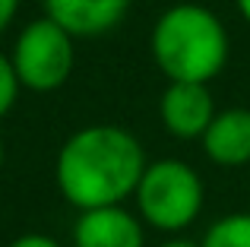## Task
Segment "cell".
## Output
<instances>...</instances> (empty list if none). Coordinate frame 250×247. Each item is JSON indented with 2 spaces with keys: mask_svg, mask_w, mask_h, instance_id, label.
Listing matches in <instances>:
<instances>
[{
  "mask_svg": "<svg viewBox=\"0 0 250 247\" xmlns=\"http://www.w3.org/2000/svg\"><path fill=\"white\" fill-rule=\"evenodd\" d=\"M44 16L70 32L73 38H95L121 25L133 0H42Z\"/></svg>",
  "mask_w": 250,
  "mask_h": 247,
  "instance_id": "cell-7",
  "label": "cell"
},
{
  "mask_svg": "<svg viewBox=\"0 0 250 247\" xmlns=\"http://www.w3.org/2000/svg\"><path fill=\"white\" fill-rule=\"evenodd\" d=\"M206 155L215 165H247L250 162V111L247 108H228L215 111L212 124L200 136Z\"/></svg>",
  "mask_w": 250,
  "mask_h": 247,
  "instance_id": "cell-8",
  "label": "cell"
},
{
  "mask_svg": "<svg viewBox=\"0 0 250 247\" xmlns=\"http://www.w3.org/2000/svg\"><path fill=\"white\" fill-rule=\"evenodd\" d=\"M16 10H19V0H0V35L10 29V22H13V16H16Z\"/></svg>",
  "mask_w": 250,
  "mask_h": 247,
  "instance_id": "cell-12",
  "label": "cell"
},
{
  "mask_svg": "<svg viewBox=\"0 0 250 247\" xmlns=\"http://www.w3.org/2000/svg\"><path fill=\"white\" fill-rule=\"evenodd\" d=\"M133 197L146 225L159 231H184L203 209V181L187 162L159 159L146 165Z\"/></svg>",
  "mask_w": 250,
  "mask_h": 247,
  "instance_id": "cell-3",
  "label": "cell"
},
{
  "mask_svg": "<svg viewBox=\"0 0 250 247\" xmlns=\"http://www.w3.org/2000/svg\"><path fill=\"white\" fill-rule=\"evenodd\" d=\"M146 152L130 130L114 124H89L67 136L57 152V187L76 209L117 206L136 190L146 171Z\"/></svg>",
  "mask_w": 250,
  "mask_h": 247,
  "instance_id": "cell-1",
  "label": "cell"
},
{
  "mask_svg": "<svg viewBox=\"0 0 250 247\" xmlns=\"http://www.w3.org/2000/svg\"><path fill=\"white\" fill-rule=\"evenodd\" d=\"M149 48L168 82H209L228 63V32L212 10L177 3L155 19Z\"/></svg>",
  "mask_w": 250,
  "mask_h": 247,
  "instance_id": "cell-2",
  "label": "cell"
},
{
  "mask_svg": "<svg viewBox=\"0 0 250 247\" xmlns=\"http://www.w3.org/2000/svg\"><path fill=\"white\" fill-rule=\"evenodd\" d=\"M200 247H250V212H231L206 228Z\"/></svg>",
  "mask_w": 250,
  "mask_h": 247,
  "instance_id": "cell-9",
  "label": "cell"
},
{
  "mask_svg": "<svg viewBox=\"0 0 250 247\" xmlns=\"http://www.w3.org/2000/svg\"><path fill=\"white\" fill-rule=\"evenodd\" d=\"M238 10H241V16L250 22V0H238Z\"/></svg>",
  "mask_w": 250,
  "mask_h": 247,
  "instance_id": "cell-14",
  "label": "cell"
},
{
  "mask_svg": "<svg viewBox=\"0 0 250 247\" xmlns=\"http://www.w3.org/2000/svg\"><path fill=\"white\" fill-rule=\"evenodd\" d=\"M0 168H3V140H0Z\"/></svg>",
  "mask_w": 250,
  "mask_h": 247,
  "instance_id": "cell-15",
  "label": "cell"
},
{
  "mask_svg": "<svg viewBox=\"0 0 250 247\" xmlns=\"http://www.w3.org/2000/svg\"><path fill=\"white\" fill-rule=\"evenodd\" d=\"M6 247H61L54 241V238H48V235H38V231H32V235H19L16 241H10Z\"/></svg>",
  "mask_w": 250,
  "mask_h": 247,
  "instance_id": "cell-11",
  "label": "cell"
},
{
  "mask_svg": "<svg viewBox=\"0 0 250 247\" xmlns=\"http://www.w3.org/2000/svg\"><path fill=\"white\" fill-rule=\"evenodd\" d=\"M73 247H146L143 222L117 206L83 209L73 225Z\"/></svg>",
  "mask_w": 250,
  "mask_h": 247,
  "instance_id": "cell-6",
  "label": "cell"
},
{
  "mask_svg": "<svg viewBox=\"0 0 250 247\" xmlns=\"http://www.w3.org/2000/svg\"><path fill=\"white\" fill-rule=\"evenodd\" d=\"M159 247H200V244L187 241V238H174V241H165V244H159Z\"/></svg>",
  "mask_w": 250,
  "mask_h": 247,
  "instance_id": "cell-13",
  "label": "cell"
},
{
  "mask_svg": "<svg viewBox=\"0 0 250 247\" xmlns=\"http://www.w3.org/2000/svg\"><path fill=\"white\" fill-rule=\"evenodd\" d=\"M19 89H22V86H19V80H16V70H13L10 57L0 54V118H3V114L13 108Z\"/></svg>",
  "mask_w": 250,
  "mask_h": 247,
  "instance_id": "cell-10",
  "label": "cell"
},
{
  "mask_svg": "<svg viewBox=\"0 0 250 247\" xmlns=\"http://www.w3.org/2000/svg\"><path fill=\"white\" fill-rule=\"evenodd\" d=\"M162 124L177 140H196L215 118V105L206 82H168L159 102Z\"/></svg>",
  "mask_w": 250,
  "mask_h": 247,
  "instance_id": "cell-5",
  "label": "cell"
},
{
  "mask_svg": "<svg viewBox=\"0 0 250 247\" xmlns=\"http://www.w3.org/2000/svg\"><path fill=\"white\" fill-rule=\"evenodd\" d=\"M76 38L54 19L42 16L19 32L13 44L10 63L22 89L32 92H54L70 80L76 63Z\"/></svg>",
  "mask_w": 250,
  "mask_h": 247,
  "instance_id": "cell-4",
  "label": "cell"
}]
</instances>
